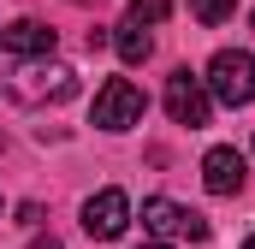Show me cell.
I'll use <instances>...</instances> for the list:
<instances>
[{
    "instance_id": "6da1fadb",
    "label": "cell",
    "mask_w": 255,
    "mask_h": 249,
    "mask_svg": "<svg viewBox=\"0 0 255 249\" xmlns=\"http://www.w3.org/2000/svg\"><path fill=\"white\" fill-rule=\"evenodd\" d=\"M6 95L24 101V107H42V101H71L77 95V71L60 60H24L6 77Z\"/></svg>"
},
{
    "instance_id": "7a4b0ae2",
    "label": "cell",
    "mask_w": 255,
    "mask_h": 249,
    "mask_svg": "<svg viewBox=\"0 0 255 249\" xmlns=\"http://www.w3.org/2000/svg\"><path fill=\"white\" fill-rule=\"evenodd\" d=\"M208 95L214 101H226V107H250L255 101V54L244 48H220L214 60H208Z\"/></svg>"
},
{
    "instance_id": "3957f363",
    "label": "cell",
    "mask_w": 255,
    "mask_h": 249,
    "mask_svg": "<svg viewBox=\"0 0 255 249\" xmlns=\"http://www.w3.org/2000/svg\"><path fill=\"white\" fill-rule=\"evenodd\" d=\"M142 89L130 83V77H107L101 89H95V107H89V119L101 124V130H130V124H142Z\"/></svg>"
},
{
    "instance_id": "277c9868",
    "label": "cell",
    "mask_w": 255,
    "mask_h": 249,
    "mask_svg": "<svg viewBox=\"0 0 255 249\" xmlns=\"http://www.w3.org/2000/svg\"><path fill=\"white\" fill-rule=\"evenodd\" d=\"M166 113H172V124H190V130H202L208 113H214V95H208V83L196 77L190 65H178L166 77Z\"/></svg>"
},
{
    "instance_id": "5b68a950",
    "label": "cell",
    "mask_w": 255,
    "mask_h": 249,
    "mask_svg": "<svg viewBox=\"0 0 255 249\" xmlns=\"http://www.w3.org/2000/svg\"><path fill=\"white\" fill-rule=\"evenodd\" d=\"M142 232L148 238H190V244H202L208 238V220L202 214H190V208H178V202H166V196H148L142 202Z\"/></svg>"
},
{
    "instance_id": "8992f818",
    "label": "cell",
    "mask_w": 255,
    "mask_h": 249,
    "mask_svg": "<svg viewBox=\"0 0 255 249\" xmlns=\"http://www.w3.org/2000/svg\"><path fill=\"white\" fill-rule=\"evenodd\" d=\"M125 226H130V196L125 190H101V196L83 202V232L89 238H119Z\"/></svg>"
},
{
    "instance_id": "52a82bcc",
    "label": "cell",
    "mask_w": 255,
    "mask_h": 249,
    "mask_svg": "<svg viewBox=\"0 0 255 249\" xmlns=\"http://www.w3.org/2000/svg\"><path fill=\"white\" fill-rule=\"evenodd\" d=\"M202 184L214 196H238L244 190V154L238 148H208L202 154Z\"/></svg>"
},
{
    "instance_id": "ba28073f",
    "label": "cell",
    "mask_w": 255,
    "mask_h": 249,
    "mask_svg": "<svg viewBox=\"0 0 255 249\" xmlns=\"http://www.w3.org/2000/svg\"><path fill=\"white\" fill-rule=\"evenodd\" d=\"M0 48H12V54H24V60H48V54H54V30L36 24V18H18V24L0 30Z\"/></svg>"
},
{
    "instance_id": "9c48e42d",
    "label": "cell",
    "mask_w": 255,
    "mask_h": 249,
    "mask_svg": "<svg viewBox=\"0 0 255 249\" xmlns=\"http://www.w3.org/2000/svg\"><path fill=\"white\" fill-rule=\"evenodd\" d=\"M113 48H119V60H125V65H142L148 54H154V36L136 30V24H119V30H113Z\"/></svg>"
},
{
    "instance_id": "30bf717a",
    "label": "cell",
    "mask_w": 255,
    "mask_h": 249,
    "mask_svg": "<svg viewBox=\"0 0 255 249\" xmlns=\"http://www.w3.org/2000/svg\"><path fill=\"white\" fill-rule=\"evenodd\" d=\"M166 12H172V0H130V6H125V24L148 30V24H160Z\"/></svg>"
},
{
    "instance_id": "8fae6325",
    "label": "cell",
    "mask_w": 255,
    "mask_h": 249,
    "mask_svg": "<svg viewBox=\"0 0 255 249\" xmlns=\"http://www.w3.org/2000/svg\"><path fill=\"white\" fill-rule=\"evenodd\" d=\"M190 12L202 18V24H226V18L238 12V0H190Z\"/></svg>"
},
{
    "instance_id": "7c38bea8",
    "label": "cell",
    "mask_w": 255,
    "mask_h": 249,
    "mask_svg": "<svg viewBox=\"0 0 255 249\" xmlns=\"http://www.w3.org/2000/svg\"><path fill=\"white\" fill-rule=\"evenodd\" d=\"M30 249H65V244H60V238H36Z\"/></svg>"
},
{
    "instance_id": "4fadbf2b",
    "label": "cell",
    "mask_w": 255,
    "mask_h": 249,
    "mask_svg": "<svg viewBox=\"0 0 255 249\" xmlns=\"http://www.w3.org/2000/svg\"><path fill=\"white\" fill-rule=\"evenodd\" d=\"M142 249H172V244H142Z\"/></svg>"
},
{
    "instance_id": "5bb4252c",
    "label": "cell",
    "mask_w": 255,
    "mask_h": 249,
    "mask_svg": "<svg viewBox=\"0 0 255 249\" xmlns=\"http://www.w3.org/2000/svg\"><path fill=\"white\" fill-rule=\"evenodd\" d=\"M244 249H255V238H250V244H244Z\"/></svg>"
},
{
    "instance_id": "9a60e30c",
    "label": "cell",
    "mask_w": 255,
    "mask_h": 249,
    "mask_svg": "<svg viewBox=\"0 0 255 249\" xmlns=\"http://www.w3.org/2000/svg\"><path fill=\"white\" fill-rule=\"evenodd\" d=\"M77 6H89V0H77Z\"/></svg>"
},
{
    "instance_id": "2e32d148",
    "label": "cell",
    "mask_w": 255,
    "mask_h": 249,
    "mask_svg": "<svg viewBox=\"0 0 255 249\" xmlns=\"http://www.w3.org/2000/svg\"><path fill=\"white\" fill-rule=\"evenodd\" d=\"M250 24H255V18H250Z\"/></svg>"
}]
</instances>
